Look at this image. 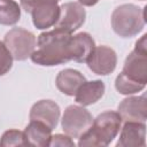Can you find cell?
I'll use <instances>...</instances> for the list:
<instances>
[{
    "label": "cell",
    "instance_id": "7402d4cb",
    "mask_svg": "<svg viewBox=\"0 0 147 147\" xmlns=\"http://www.w3.org/2000/svg\"><path fill=\"white\" fill-rule=\"evenodd\" d=\"M60 0H21V6L22 8L26 11L30 13L34 7L39 5H45V3H59Z\"/></svg>",
    "mask_w": 147,
    "mask_h": 147
},
{
    "label": "cell",
    "instance_id": "7c38bea8",
    "mask_svg": "<svg viewBox=\"0 0 147 147\" xmlns=\"http://www.w3.org/2000/svg\"><path fill=\"white\" fill-rule=\"evenodd\" d=\"M30 14L32 16L33 25L39 30H44L56 24L60 16V6L57 3L39 5L34 7Z\"/></svg>",
    "mask_w": 147,
    "mask_h": 147
},
{
    "label": "cell",
    "instance_id": "5bb4252c",
    "mask_svg": "<svg viewBox=\"0 0 147 147\" xmlns=\"http://www.w3.org/2000/svg\"><path fill=\"white\" fill-rule=\"evenodd\" d=\"M86 80L85 76L75 69H64L61 70L55 79L56 87L60 92L65 95L74 96L78 87Z\"/></svg>",
    "mask_w": 147,
    "mask_h": 147
},
{
    "label": "cell",
    "instance_id": "cb8c5ba5",
    "mask_svg": "<svg viewBox=\"0 0 147 147\" xmlns=\"http://www.w3.org/2000/svg\"><path fill=\"white\" fill-rule=\"evenodd\" d=\"M141 1H145V0H141Z\"/></svg>",
    "mask_w": 147,
    "mask_h": 147
},
{
    "label": "cell",
    "instance_id": "7a4b0ae2",
    "mask_svg": "<svg viewBox=\"0 0 147 147\" xmlns=\"http://www.w3.org/2000/svg\"><path fill=\"white\" fill-rule=\"evenodd\" d=\"M122 118L117 111H103L93 119L91 126L78 138V146H108L118 134Z\"/></svg>",
    "mask_w": 147,
    "mask_h": 147
},
{
    "label": "cell",
    "instance_id": "5b68a950",
    "mask_svg": "<svg viewBox=\"0 0 147 147\" xmlns=\"http://www.w3.org/2000/svg\"><path fill=\"white\" fill-rule=\"evenodd\" d=\"M3 42L16 61H24L30 57L37 46L36 36L23 28H13L9 30L5 36Z\"/></svg>",
    "mask_w": 147,
    "mask_h": 147
},
{
    "label": "cell",
    "instance_id": "d6986e66",
    "mask_svg": "<svg viewBox=\"0 0 147 147\" xmlns=\"http://www.w3.org/2000/svg\"><path fill=\"white\" fill-rule=\"evenodd\" d=\"M0 146L10 147V146H28L25 136L23 131L20 130H8L3 132L0 139Z\"/></svg>",
    "mask_w": 147,
    "mask_h": 147
},
{
    "label": "cell",
    "instance_id": "9c48e42d",
    "mask_svg": "<svg viewBox=\"0 0 147 147\" xmlns=\"http://www.w3.org/2000/svg\"><path fill=\"white\" fill-rule=\"evenodd\" d=\"M122 122H141L145 123L147 118V100L146 95L129 96L118 105L117 111Z\"/></svg>",
    "mask_w": 147,
    "mask_h": 147
},
{
    "label": "cell",
    "instance_id": "277c9868",
    "mask_svg": "<svg viewBox=\"0 0 147 147\" xmlns=\"http://www.w3.org/2000/svg\"><path fill=\"white\" fill-rule=\"evenodd\" d=\"M122 74L141 84L147 83V34H144L134 46V49L127 55Z\"/></svg>",
    "mask_w": 147,
    "mask_h": 147
},
{
    "label": "cell",
    "instance_id": "ba28073f",
    "mask_svg": "<svg viewBox=\"0 0 147 147\" xmlns=\"http://www.w3.org/2000/svg\"><path fill=\"white\" fill-rule=\"evenodd\" d=\"M85 18L86 11L79 2H65L60 6V16L54 26L72 33L84 24Z\"/></svg>",
    "mask_w": 147,
    "mask_h": 147
},
{
    "label": "cell",
    "instance_id": "3957f363",
    "mask_svg": "<svg viewBox=\"0 0 147 147\" xmlns=\"http://www.w3.org/2000/svg\"><path fill=\"white\" fill-rule=\"evenodd\" d=\"M145 8L133 3H125L116 7L111 14V28L122 38H132L142 31L145 20Z\"/></svg>",
    "mask_w": 147,
    "mask_h": 147
},
{
    "label": "cell",
    "instance_id": "8992f818",
    "mask_svg": "<svg viewBox=\"0 0 147 147\" xmlns=\"http://www.w3.org/2000/svg\"><path fill=\"white\" fill-rule=\"evenodd\" d=\"M92 114L84 106L71 105L64 110L61 119V125L65 134L71 138H79L92 124Z\"/></svg>",
    "mask_w": 147,
    "mask_h": 147
},
{
    "label": "cell",
    "instance_id": "6da1fadb",
    "mask_svg": "<svg viewBox=\"0 0 147 147\" xmlns=\"http://www.w3.org/2000/svg\"><path fill=\"white\" fill-rule=\"evenodd\" d=\"M72 33L54 29L42 32L37 40L38 48L31 54L33 63L42 67H54L71 61Z\"/></svg>",
    "mask_w": 147,
    "mask_h": 147
},
{
    "label": "cell",
    "instance_id": "30bf717a",
    "mask_svg": "<svg viewBox=\"0 0 147 147\" xmlns=\"http://www.w3.org/2000/svg\"><path fill=\"white\" fill-rule=\"evenodd\" d=\"M60 107L53 100H40L30 109V121H39L52 130L57 126L60 119Z\"/></svg>",
    "mask_w": 147,
    "mask_h": 147
},
{
    "label": "cell",
    "instance_id": "ffe728a7",
    "mask_svg": "<svg viewBox=\"0 0 147 147\" xmlns=\"http://www.w3.org/2000/svg\"><path fill=\"white\" fill-rule=\"evenodd\" d=\"M13 56L5 45L3 41L0 40V76L6 75L13 67Z\"/></svg>",
    "mask_w": 147,
    "mask_h": 147
},
{
    "label": "cell",
    "instance_id": "44dd1931",
    "mask_svg": "<svg viewBox=\"0 0 147 147\" xmlns=\"http://www.w3.org/2000/svg\"><path fill=\"white\" fill-rule=\"evenodd\" d=\"M49 146H69V147H75V142L71 139V137H69L68 134H54L51 138V142Z\"/></svg>",
    "mask_w": 147,
    "mask_h": 147
},
{
    "label": "cell",
    "instance_id": "52a82bcc",
    "mask_svg": "<svg viewBox=\"0 0 147 147\" xmlns=\"http://www.w3.org/2000/svg\"><path fill=\"white\" fill-rule=\"evenodd\" d=\"M86 63L88 69L95 75L106 76L115 70L117 64V55L116 52L109 46H95Z\"/></svg>",
    "mask_w": 147,
    "mask_h": 147
},
{
    "label": "cell",
    "instance_id": "8fae6325",
    "mask_svg": "<svg viewBox=\"0 0 147 147\" xmlns=\"http://www.w3.org/2000/svg\"><path fill=\"white\" fill-rule=\"evenodd\" d=\"M117 147H145L146 124L141 122H125L121 130Z\"/></svg>",
    "mask_w": 147,
    "mask_h": 147
},
{
    "label": "cell",
    "instance_id": "4fadbf2b",
    "mask_svg": "<svg viewBox=\"0 0 147 147\" xmlns=\"http://www.w3.org/2000/svg\"><path fill=\"white\" fill-rule=\"evenodd\" d=\"M105 84L102 80L84 82L75 94V101L82 106H90L98 102L105 94Z\"/></svg>",
    "mask_w": 147,
    "mask_h": 147
},
{
    "label": "cell",
    "instance_id": "ac0fdd59",
    "mask_svg": "<svg viewBox=\"0 0 147 147\" xmlns=\"http://www.w3.org/2000/svg\"><path fill=\"white\" fill-rule=\"evenodd\" d=\"M145 86H146L145 84L134 82V80L125 77L122 72L115 79V87L118 91V93H121L123 95H130V94L138 93V92L142 91L145 88Z\"/></svg>",
    "mask_w": 147,
    "mask_h": 147
},
{
    "label": "cell",
    "instance_id": "2e32d148",
    "mask_svg": "<svg viewBox=\"0 0 147 147\" xmlns=\"http://www.w3.org/2000/svg\"><path fill=\"white\" fill-rule=\"evenodd\" d=\"M95 41L87 32H79L71 38V59L76 62H86L93 49Z\"/></svg>",
    "mask_w": 147,
    "mask_h": 147
},
{
    "label": "cell",
    "instance_id": "9a60e30c",
    "mask_svg": "<svg viewBox=\"0 0 147 147\" xmlns=\"http://www.w3.org/2000/svg\"><path fill=\"white\" fill-rule=\"evenodd\" d=\"M52 131L53 130L51 127H48L46 124L39 121H30V123L28 124V126L23 132L28 146L46 147L49 146Z\"/></svg>",
    "mask_w": 147,
    "mask_h": 147
},
{
    "label": "cell",
    "instance_id": "e0dca14e",
    "mask_svg": "<svg viewBox=\"0 0 147 147\" xmlns=\"http://www.w3.org/2000/svg\"><path fill=\"white\" fill-rule=\"evenodd\" d=\"M21 18V8L14 0H0V24L14 25Z\"/></svg>",
    "mask_w": 147,
    "mask_h": 147
},
{
    "label": "cell",
    "instance_id": "603a6c76",
    "mask_svg": "<svg viewBox=\"0 0 147 147\" xmlns=\"http://www.w3.org/2000/svg\"><path fill=\"white\" fill-rule=\"evenodd\" d=\"M78 2L82 6H87V7H92L94 5H96L99 2V0H78Z\"/></svg>",
    "mask_w": 147,
    "mask_h": 147
}]
</instances>
